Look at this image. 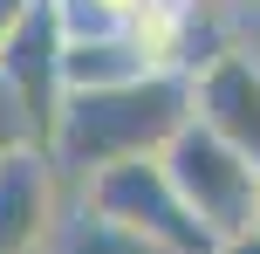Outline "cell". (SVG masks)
Masks as SVG:
<instances>
[{"instance_id": "1", "label": "cell", "mask_w": 260, "mask_h": 254, "mask_svg": "<svg viewBox=\"0 0 260 254\" xmlns=\"http://www.w3.org/2000/svg\"><path fill=\"white\" fill-rule=\"evenodd\" d=\"M185 124H192V76H137L123 90L62 96L48 158L76 165L89 179V172L123 165V158H157Z\"/></svg>"}, {"instance_id": "2", "label": "cell", "mask_w": 260, "mask_h": 254, "mask_svg": "<svg viewBox=\"0 0 260 254\" xmlns=\"http://www.w3.org/2000/svg\"><path fill=\"white\" fill-rule=\"evenodd\" d=\"M157 165H165L171 192L185 200V213H192L212 241H240V234L260 227V165H247L226 137H212L199 117L157 151Z\"/></svg>"}, {"instance_id": "3", "label": "cell", "mask_w": 260, "mask_h": 254, "mask_svg": "<svg viewBox=\"0 0 260 254\" xmlns=\"http://www.w3.org/2000/svg\"><path fill=\"white\" fill-rule=\"evenodd\" d=\"M82 206L103 213V220H117V227H130L157 254H219V241L185 213V200L171 192V179H165L157 158H123V165L89 172L82 179Z\"/></svg>"}, {"instance_id": "4", "label": "cell", "mask_w": 260, "mask_h": 254, "mask_svg": "<svg viewBox=\"0 0 260 254\" xmlns=\"http://www.w3.org/2000/svg\"><path fill=\"white\" fill-rule=\"evenodd\" d=\"M192 117L212 137H226L247 165H260V55L253 48H212L192 69Z\"/></svg>"}, {"instance_id": "5", "label": "cell", "mask_w": 260, "mask_h": 254, "mask_svg": "<svg viewBox=\"0 0 260 254\" xmlns=\"http://www.w3.org/2000/svg\"><path fill=\"white\" fill-rule=\"evenodd\" d=\"M55 241V158L35 145L0 151V254H35Z\"/></svg>"}, {"instance_id": "6", "label": "cell", "mask_w": 260, "mask_h": 254, "mask_svg": "<svg viewBox=\"0 0 260 254\" xmlns=\"http://www.w3.org/2000/svg\"><path fill=\"white\" fill-rule=\"evenodd\" d=\"M151 76L144 55L130 48V35H89V41H62V96H96V90H123V82Z\"/></svg>"}, {"instance_id": "7", "label": "cell", "mask_w": 260, "mask_h": 254, "mask_svg": "<svg viewBox=\"0 0 260 254\" xmlns=\"http://www.w3.org/2000/svg\"><path fill=\"white\" fill-rule=\"evenodd\" d=\"M55 247H62V254H157L151 241H137L130 227H117V220H103V213H89V206H82V213L55 234Z\"/></svg>"}, {"instance_id": "8", "label": "cell", "mask_w": 260, "mask_h": 254, "mask_svg": "<svg viewBox=\"0 0 260 254\" xmlns=\"http://www.w3.org/2000/svg\"><path fill=\"white\" fill-rule=\"evenodd\" d=\"M14 145H35V131H27L21 103H14V90H7V76H0V151H14Z\"/></svg>"}, {"instance_id": "9", "label": "cell", "mask_w": 260, "mask_h": 254, "mask_svg": "<svg viewBox=\"0 0 260 254\" xmlns=\"http://www.w3.org/2000/svg\"><path fill=\"white\" fill-rule=\"evenodd\" d=\"M27 7H35V0H0V48H7V41H14V27L27 21Z\"/></svg>"}, {"instance_id": "10", "label": "cell", "mask_w": 260, "mask_h": 254, "mask_svg": "<svg viewBox=\"0 0 260 254\" xmlns=\"http://www.w3.org/2000/svg\"><path fill=\"white\" fill-rule=\"evenodd\" d=\"M219 254H260V227L240 234V241H219Z\"/></svg>"}, {"instance_id": "11", "label": "cell", "mask_w": 260, "mask_h": 254, "mask_svg": "<svg viewBox=\"0 0 260 254\" xmlns=\"http://www.w3.org/2000/svg\"><path fill=\"white\" fill-rule=\"evenodd\" d=\"M185 7H206V0H185Z\"/></svg>"}]
</instances>
